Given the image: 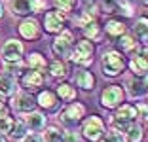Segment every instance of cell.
Instances as JSON below:
<instances>
[{"label": "cell", "instance_id": "1", "mask_svg": "<svg viewBox=\"0 0 148 142\" xmlns=\"http://www.w3.org/2000/svg\"><path fill=\"white\" fill-rule=\"evenodd\" d=\"M101 68H103V74L108 78L120 76L123 72V68H125V59H123L122 51H118V49L105 51L103 57H101Z\"/></svg>", "mask_w": 148, "mask_h": 142}, {"label": "cell", "instance_id": "2", "mask_svg": "<svg viewBox=\"0 0 148 142\" xmlns=\"http://www.w3.org/2000/svg\"><path fill=\"white\" fill-rule=\"evenodd\" d=\"M106 127H105V121L101 119V116H97V114H93V116H89L86 121H84L82 125V137L86 138L87 142H97L103 138V134H105Z\"/></svg>", "mask_w": 148, "mask_h": 142}, {"label": "cell", "instance_id": "3", "mask_svg": "<svg viewBox=\"0 0 148 142\" xmlns=\"http://www.w3.org/2000/svg\"><path fill=\"white\" fill-rule=\"evenodd\" d=\"M93 51H95L93 42H89V40H80V42H76V46L72 47V51H70L69 57L80 66H89L93 63Z\"/></svg>", "mask_w": 148, "mask_h": 142}, {"label": "cell", "instance_id": "4", "mask_svg": "<svg viewBox=\"0 0 148 142\" xmlns=\"http://www.w3.org/2000/svg\"><path fill=\"white\" fill-rule=\"evenodd\" d=\"M86 116V106L82 102H69L61 114H59V121L66 127H76Z\"/></svg>", "mask_w": 148, "mask_h": 142}, {"label": "cell", "instance_id": "5", "mask_svg": "<svg viewBox=\"0 0 148 142\" xmlns=\"http://www.w3.org/2000/svg\"><path fill=\"white\" fill-rule=\"evenodd\" d=\"M23 53H25V46L17 38H8L2 44V49H0V57L4 63H19Z\"/></svg>", "mask_w": 148, "mask_h": 142}, {"label": "cell", "instance_id": "6", "mask_svg": "<svg viewBox=\"0 0 148 142\" xmlns=\"http://www.w3.org/2000/svg\"><path fill=\"white\" fill-rule=\"evenodd\" d=\"M123 102V89L122 85H106L101 93V106L106 108V110H116L120 104Z\"/></svg>", "mask_w": 148, "mask_h": 142}, {"label": "cell", "instance_id": "7", "mask_svg": "<svg viewBox=\"0 0 148 142\" xmlns=\"http://www.w3.org/2000/svg\"><path fill=\"white\" fill-rule=\"evenodd\" d=\"M72 42H74V36L70 30H61L59 34H57V38L53 40L51 44V51L55 53L57 57H69L70 51H72Z\"/></svg>", "mask_w": 148, "mask_h": 142}, {"label": "cell", "instance_id": "8", "mask_svg": "<svg viewBox=\"0 0 148 142\" xmlns=\"http://www.w3.org/2000/svg\"><path fill=\"white\" fill-rule=\"evenodd\" d=\"M44 29L49 34H59L61 30H65V15H63V12H46Z\"/></svg>", "mask_w": 148, "mask_h": 142}, {"label": "cell", "instance_id": "9", "mask_svg": "<svg viewBox=\"0 0 148 142\" xmlns=\"http://www.w3.org/2000/svg\"><path fill=\"white\" fill-rule=\"evenodd\" d=\"M127 95L131 99H144L146 97V76H133L125 82Z\"/></svg>", "mask_w": 148, "mask_h": 142}, {"label": "cell", "instance_id": "10", "mask_svg": "<svg viewBox=\"0 0 148 142\" xmlns=\"http://www.w3.org/2000/svg\"><path fill=\"white\" fill-rule=\"evenodd\" d=\"M12 108L19 114H29L36 108V102L29 93H15L12 97Z\"/></svg>", "mask_w": 148, "mask_h": 142}, {"label": "cell", "instance_id": "11", "mask_svg": "<svg viewBox=\"0 0 148 142\" xmlns=\"http://www.w3.org/2000/svg\"><path fill=\"white\" fill-rule=\"evenodd\" d=\"M131 70L135 72V76H146V68H148V61H146V46L140 47V51L135 53L129 61Z\"/></svg>", "mask_w": 148, "mask_h": 142}, {"label": "cell", "instance_id": "12", "mask_svg": "<svg viewBox=\"0 0 148 142\" xmlns=\"http://www.w3.org/2000/svg\"><path fill=\"white\" fill-rule=\"evenodd\" d=\"M21 85L25 89H36L44 85V74L38 70H23L21 72Z\"/></svg>", "mask_w": 148, "mask_h": 142}, {"label": "cell", "instance_id": "13", "mask_svg": "<svg viewBox=\"0 0 148 142\" xmlns=\"http://www.w3.org/2000/svg\"><path fill=\"white\" fill-rule=\"evenodd\" d=\"M114 117L123 121V123H135V121L139 119V110H137V106H133V104H120V106L116 108Z\"/></svg>", "mask_w": 148, "mask_h": 142}, {"label": "cell", "instance_id": "14", "mask_svg": "<svg viewBox=\"0 0 148 142\" xmlns=\"http://www.w3.org/2000/svg\"><path fill=\"white\" fill-rule=\"evenodd\" d=\"M19 34L25 40H36L40 36V25L36 19H23L21 25H19Z\"/></svg>", "mask_w": 148, "mask_h": 142}, {"label": "cell", "instance_id": "15", "mask_svg": "<svg viewBox=\"0 0 148 142\" xmlns=\"http://www.w3.org/2000/svg\"><path fill=\"white\" fill-rule=\"evenodd\" d=\"M19 85L15 76H10V74H0V99L4 97H13L17 93Z\"/></svg>", "mask_w": 148, "mask_h": 142}, {"label": "cell", "instance_id": "16", "mask_svg": "<svg viewBox=\"0 0 148 142\" xmlns=\"http://www.w3.org/2000/svg\"><path fill=\"white\" fill-rule=\"evenodd\" d=\"M8 8L12 15H15V17H25V15L34 13L31 0H8Z\"/></svg>", "mask_w": 148, "mask_h": 142}, {"label": "cell", "instance_id": "17", "mask_svg": "<svg viewBox=\"0 0 148 142\" xmlns=\"http://www.w3.org/2000/svg\"><path fill=\"white\" fill-rule=\"evenodd\" d=\"M23 123L29 127V131H42L46 127V116L38 110H32V112L25 114V121Z\"/></svg>", "mask_w": 148, "mask_h": 142}, {"label": "cell", "instance_id": "18", "mask_svg": "<svg viewBox=\"0 0 148 142\" xmlns=\"http://www.w3.org/2000/svg\"><path fill=\"white\" fill-rule=\"evenodd\" d=\"M74 80H76V85L84 91H93V87H95V76L89 70H76Z\"/></svg>", "mask_w": 148, "mask_h": 142}, {"label": "cell", "instance_id": "19", "mask_svg": "<svg viewBox=\"0 0 148 142\" xmlns=\"http://www.w3.org/2000/svg\"><path fill=\"white\" fill-rule=\"evenodd\" d=\"M34 102H36V106H40V108L53 110V108L57 106V97H55V93H53V91L44 89V91H40V93H38V97H36Z\"/></svg>", "mask_w": 148, "mask_h": 142}, {"label": "cell", "instance_id": "20", "mask_svg": "<svg viewBox=\"0 0 148 142\" xmlns=\"http://www.w3.org/2000/svg\"><path fill=\"white\" fill-rule=\"evenodd\" d=\"M55 97L69 104V102H72V100L76 99V87H72L70 83H59L57 89H55Z\"/></svg>", "mask_w": 148, "mask_h": 142}, {"label": "cell", "instance_id": "21", "mask_svg": "<svg viewBox=\"0 0 148 142\" xmlns=\"http://www.w3.org/2000/svg\"><path fill=\"white\" fill-rule=\"evenodd\" d=\"M27 66H29L31 70H38V72H44V70H46V66H48V61H46V57H44L42 53L32 51L31 55L27 57Z\"/></svg>", "mask_w": 148, "mask_h": 142}, {"label": "cell", "instance_id": "22", "mask_svg": "<svg viewBox=\"0 0 148 142\" xmlns=\"http://www.w3.org/2000/svg\"><path fill=\"white\" fill-rule=\"evenodd\" d=\"M123 137H125V142H143L144 140V129L140 123H131L129 127H127V131L123 133Z\"/></svg>", "mask_w": 148, "mask_h": 142}, {"label": "cell", "instance_id": "23", "mask_svg": "<svg viewBox=\"0 0 148 142\" xmlns=\"http://www.w3.org/2000/svg\"><path fill=\"white\" fill-rule=\"evenodd\" d=\"M42 131H44V134H42L44 142H63V129H59L57 125L44 127Z\"/></svg>", "mask_w": 148, "mask_h": 142}, {"label": "cell", "instance_id": "24", "mask_svg": "<svg viewBox=\"0 0 148 142\" xmlns=\"http://www.w3.org/2000/svg\"><path fill=\"white\" fill-rule=\"evenodd\" d=\"M106 34L112 36V38H120L122 34H125V25H123L122 21H118V19H110V21H106Z\"/></svg>", "mask_w": 148, "mask_h": 142}, {"label": "cell", "instance_id": "25", "mask_svg": "<svg viewBox=\"0 0 148 142\" xmlns=\"http://www.w3.org/2000/svg\"><path fill=\"white\" fill-rule=\"evenodd\" d=\"M48 70H49V74H51L53 78H65L66 76V65L63 63L61 59H55V61H51L48 65Z\"/></svg>", "mask_w": 148, "mask_h": 142}, {"label": "cell", "instance_id": "26", "mask_svg": "<svg viewBox=\"0 0 148 142\" xmlns=\"http://www.w3.org/2000/svg\"><path fill=\"white\" fill-rule=\"evenodd\" d=\"M27 133H29V127H27L23 121H13V125H12V129H10L8 134L13 140H23Z\"/></svg>", "mask_w": 148, "mask_h": 142}, {"label": "cell", "instance_id": "27", "mask_svg": "<svg viewBox=\"0 0 148 142\" xmlns=\"http://www.w3.org/2000/svg\"><path fill=\"white\" fill-rule=\"evenodd\" d=\"M84 34H86V40H99L101 38V27L97 25L95 21L87 23L86 27H84Z\"/></svg>", "mask_w": 148, "mask_h": 142}, {"label": "cell", "instance_id": "28", "mask_svg": "<svg viewBox=\"0 0 148 142\" xmlns=\"http://www.w3.org/2000/svg\"><path fill=\"white\" fill-rule=\"evenodd\" d=\"M118 46H120L122 51H133V49L137 47V42H135V38H133L131 34H122L120 40H118Z\"/></svg>", "mask_w": 148, "mask_h": 142}, {"label": "cell", "instance_id": "29", "mask_svg": "<svg viewBox=\"0 0 148 142\" xmlns=\"http://www.w3.org/2000/svg\"><path fill=\"white\" fill-rule=\"evenodd\" d=\"M146 25H148L146 17H140L139 21H137V25H135V32H137V36L140 38L143 46H146Z\"/></svg>", "mask_w": 148, "mask_h": 142}, {"label": "cell", "instance_id": "30", "mask_svg": "<svg viewBox=\"0 0 148 142\" xmlns=\"http://www.w3.org/2000/svg\"><path fill=\"white\" fill-rule=\"evenodd\" d=\"M103 140L105 142H125V137H123V133H120V131L116 129H108L105 131V134H103Z\"/></svg>", "mask_w": 148, "mask_h": 142}, {"label": "cell", "instance_id": "31", "mask_svg": "<svg viewBox=\"0 0 148 142\" xmlns=\"http://www.w3.org/2000/svg\"><path fill=\"white\" fill-rule=\"evenodd\" d=\"M4 72L10 74V76H17V74H21L23 72L21 61H19V63H4Z\"/></svg>", "mask_w": 148, "mask_h": 142}, {"label": "cell", "instance_id": "32", "mask_svg": "<svg viewBox=\"0 0 148 142\" xmlns=\"http://www.w3.org/2000/svg\"><path fill=\"white\" fill-rule=\"evenodd\" d=\"M12 125H13V119L10 116H6V114H2L0 116V134H8Z\"/></svg>", "mask_w": 148, "mask_h": 142}, {"label": "cell", "instance_id": "33", "mask_svg": "<svg viewBox=\"0 0 148 142\" xmlns=\"http://www.w3.org/2000/svg\"><path fill=\"white\" fill-rule=\"evenodd\" d=\"M114 2H116V8H120L123 12V15H127V17L133 15V6L129 4V0H114ZM122 12H120V13H122Z\"/></svg>", "mask_w": 148, "mask_h": 142}, {"label": "cell", "instance_id": "34", "mask_svg": "<svg viewBox=\"0 0 148 142\" xmlns=\"http://www.w3.org/2000/svg\"><path fill=\"white\" fill-rule=\"evenodd\" d=\"M55 6L61 12H70V10L76 6V0H55Z\"/></svg>", "mask_w": 148, "mask_h": 142}, {"label": "cell", "instance_id": "35", "mask_svg": "<svg viewBox=\"0 0 148 142\" xmlns=\"http://www.w3.org/2000/svg\"><path fill=\"white\" fill-rule=\"evenodd\" d=\"M63 142H80V134L72 129L63 131Z\"/></svg>", "mask_w": 148, "mask_h": 142}, {"label": "cell", "instance_id": "36", "mask_svg": "<svg viewBox=\"0 0 148 142\" xmlns=\"http://www.w3.org/2000/svg\"><path fill=\"white\" fill-rule=\"evenodd\" d=\"M32 2V12H44L48 8V2L46 0H31Z\"/></svg>", "mask_w": 148, "mask_h": 142}, {"label": "cell", "instance_id": "37", "mask_svg": "<svg viewBox=\"0 0 148 142\" xmlns=\"http://www.w3.org/2000/svg\"><path fill=\"white\" fill-rule=\"evenodd\" d=\"M23 142H44L42 140V134H36V133H29L25 134V138H23Z\"/></svg>", "mask_w": 148, "mask_h": 142}, {"label": "cell", "instance_id": "38", "mask_svg": "<svg viewBox=\"0 0 148 142\" xmlns=\"http://www.w3.org/2000/svg\"><path fill=\"white\" fill-rule=\"evenodd\" d=\"M4 110H6V104H4V100L0 99V114H4Z\"/></svg>", "mask_w": 148, "mask_h": 142}, {"label": "cell", "instance_id": "39", "mask_svg": "<svg viewBox=\"0 0 148 142\" xmlns=\"http://www.w3.org/2000/svg\"><path fill=\"white\" fill-rule=\"evenodd\" d=\"M4 15V8H2V4H0V17Z\"/></svg>", "mask_w": 148, "mask_h": 142}, {"label": "cell", "instance_id": "40", "mask_svg": "<svg viewBox=\"0 0 148 142\" xmlns=\"http://www.w3.org/2000/svg\"><path fill=\"white\" fill-rule=\"evenodd\" d=\"M0 142H8V140H6V138L2 137V134H0Z\"/></svg>", "mask_w": 148, "mask_h": 142}, {"label": "cell", "instance_id": "41", "mask_svg": "<svg viewBox=\"0 0 148 142\" xmlns=\"http://www.w3.org/2000/svg\"><path fill=\"white\" fill-rule=\"evenodd\" d=\"M86 2H95V0H86Z\"/></svg>", "mask_w": 148, "mask_h": 142}, {"label": "cell", "instance_id": "42", "mask_svg": "<svg viewBox=\"0 0 148 142\" xmlns=\"http://www.w3.org/2000/svg\"><path fill=\"white\" fill-rule=\"evenodd\" d=\"M97 142H105V140H103V138H101V140H97Z\"/></svg>", "mask_w": 148, "mask_h": 142}]
</instances>
